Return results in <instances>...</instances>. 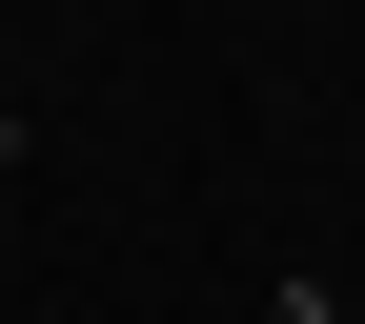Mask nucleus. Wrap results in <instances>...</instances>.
Wrapping results in <instances>:
<instances>
[{"label":"nucleus","mask_w":365,"mask_h":324,"mask_svg":"<svg viewBox=\"0 0 365 324\" xmlns=\"http://www.w3.org/2000/svg\"><path fill=\"white\" fill-rule=\"evenodd\" d=\"M264 324H325V284H304V263H284V284H264Z\"/></svg>","instance_id":"f257e3e1"},{"label":"nucleus","mask_w":365,"mask_h":324,"mask_svg":"<svg viewBox=\"0 0 365 324\" xmlns=\"http://www.w3.org/2000/svg\"><path fill=\"white\" fill-rule=\"evenodd\" d=\"M0 162H21V122H0Z\"/></svg>","instance_id":"f03ea898"}]
</instances>
